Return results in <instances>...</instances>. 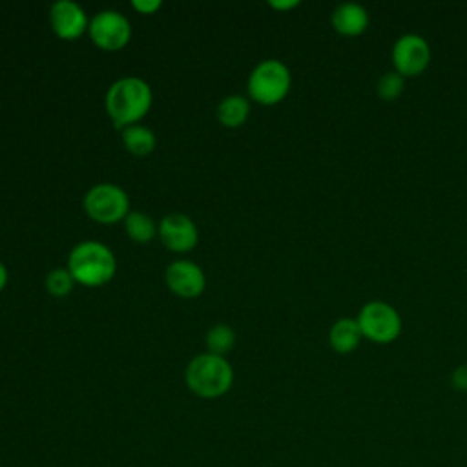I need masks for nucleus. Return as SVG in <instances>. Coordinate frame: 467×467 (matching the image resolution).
<instances>
[{
    "label": "nucleus",
    "mask_w": 467,
    "mask_h": 467,
    "mask_svg": "<svg viewBox=\"0 0 467 467\" xmlns=\"http://www.w3.org/2000/svg\"><path fill=\"white\" fill-rule=\"evenodd\" d=\"M153 102L151 88L139 77H122L106 91V111L117 128L139 124Z\"/></svg>",
    "instance_id": "f257e3e1"
},
{
    "label": "nucleus",
    "mask_w": 467,
    "mask_h": 467,
    "mask_svg": "<svg viewBox=\"0 0 467 467\" xmlns=\"http://www.w3.org/2000/svg\"><path fill=\"white\" fill-rule=\"evenodd\" d=\"M67 270L75 283L84 286H102L113 279L117 272V259L111 248L104 243L82 241L71 248Z\"/></svg>",
    "instance_id": "f03ea898"
},
{
    "label": "nucleus",
    "mask_w": 467,
    "mask_h": 467,
    "mask_svg": "<svg viewBox=\"0 0 467 467\" xmlns=\"http://www.w3.org/2000/svg\"><path fill=\"white\" fill-rule=\"evenodd\" d=\"M186 387L199 398L215 400L224 396L234 385V368L224 356L199 354L190 359L184 372Z\"/></svg>",
    "instance_id": "7ed1b4c3"
},
{
    "label": "nucleus",
    "mask_w": 467,
    "mask_h": 467,
    "mask_svg": "<svg viewBox=\"0 0 467 467\" xmlns=\"http://www.w3.org/2000/svg\"><path fill=\"white\" fill-rule=\"evenodd\" d=\"M292 86V73L288 66L277 58H266L259 62L248 77L250 97L263 104L272 106L281 102Z\"/></svg>",
    "instance_id": "20e7f679"
},
{
    "label": "nucleus",
    "mask_w": 467,
    "mask_h": 467,
    "mask_svg": "<svg viewBox=\"0 0 467 467\" xmlns=\"http://www.w3.org/2000/svg\"><path fill=\"white\" fill-rule=\"evenodd\" d=\"M356 319H358L363 337H367L374 343H390L401 332L400 312L390 303L381 301V299L367 301L359 308Z\"/></svg>",
    "instance_id": "39448f33"
},
{
    "label": "nucleus",
    "mask_w": 467,
    "mask_h": 467,
    "mask_svg": "<svg viewBox=\"0 0 467 467\" xmlns=\"http://www.w3.org/2000/svg\"><path fill=\"white\" fill-rule=\"evenodd\" d=\"M128 193L111 182H100L88 190L84 197L86 213L102 224H115L124 219L130 212Z\"/></svg>",
    "instance_id": "423d86ee"
},
{
    "label": "nucleus",
    "mask_w": 467,
    "mask_h": 467,
    "mask_svg": "<svg viewBox=\"0 0 467 467\" xmlns=\"http://www.w3.org/2000/svg\"><path fill=\"white\" fill-rule=\"evenodd\" d=\"M88 33L97 47L106 51H117L130 42L131 24L120 11L104 9L93 16Z\"/></svg>",
    "instance_id": "0eeeda50"
},
{
    "label": "nucleus",
    "mask_w": 467,
    "mask_h": 467,
    "mask_svg": "<svg viewBox=\"0 0 467 467\" xmlns=\"http://www.w3.org/2000/svg\"><path fill=\"white\" fill-rule=\"evenodd\" d=\"M431 46L418 33H403L392 46V64L403 77L423 73L431 62Z\"/></svg>",
    "instance_id": "6e6552de"
},
{
    "label": "nucleus",
    "mask_w": 467,
    "mask_h": 467,
    "mask_svg": "<svg viewBox=\"0 0 467 467\" xmlns=\"http://www.w3.org/2000/svg\"><path fill=\"white\" fill-rule=\"evenodd\" d=\"M157 234L166 248L171 252H190L197 241L199 232L195 223L184 213H168L161 219Z\"/></svg>",
    "instance_id": "1a4fd4ad"
},
{
    "label": "nucleus",
    "mask_w": 467,
    "mask_h": 467,
    "mask_svg": "<svg viewBox=\"0 0 467 467\" xmlns=\"http://www.w3.org/2000/svg\"><path fill=\"white\" fill-rule=\"evenodd\" d=\"M166 285L168 288L179 296V297H197L202 294L204 286H206V279H204V272L202 268L188 259H179L173 261L168 268H166Z\"/></svg>",
    "instance_id": "9d476101"
},
{
    "label": "nucleus",
    "mask_w": 467,
    "mask_h": 467,
    "mask_svg": "<svg viewBox=\"0 0 467 467\" xmlns=\"http://www.w3.org/2000/svg\"><path fill=\"white\" fill-rule=\"evenodd\" d=\"M49 22L58 38L75 40L88 31L86 11L73 0H58L49 9Z\"/></svg>",
    "instance_id": "9b49d317"
},
{
    "label": "nucleus",
    "mask_w": 467,
    "mask_h": 467,
    "mask_svg": "<svg viewBox=\"0 0 467 467\" xmlns=\"http://www.w3.org/2000/svg\"><path fill=\"white\" fill-rule=\"evenodd\" d=\"M330 20L339 35L358 36L368 27V11L359 2H341L332 11Z\"/></svg>",
    "instance_id": "f8f14e48"
},
{
    "label": "nucleus",
    "mask_w": 467,
    "mask_h": 467,
    "mask_svg": "<svg viewBox=\"0 0 467 467\" xmlns=\"http://www.w3.org/2000/svg\"><path fill=\"white\" fill-rule=\"evenodd\" d=\"M363 334L356 317H339L328 330V343L337 354H350L358 348Z\"/></svg>",
    "instance_id": "ddd939ff"
},
{
    "label": "nucleus",
    "mask_w": 467,
    "mask_h": 467,
    "mask_svg": "<svg viewBox=\"0 0 467 467\" xmlns=\"http://www.w3.org/2000/svg\"><path fill=\"white\" fill-rule=\"evenodd\" d=\"M250 115V102L241 95H228L217 106V117L223 126L237 128L244 124Z\"/></svg>",
    "instance_id": "4468645a"
},
{
    "label": "nucleus",
    "mask_w": 467,
    "mask_h": 467,
    "mask_svg": "<svg viewBox=\"0 0 467 467\" xmlns=\"http://www.w3.org/2000/svg\"><path fill=\"white\" fill-rule=\"evenodd\" d=\"M124 148L133 155H148L155 148V133L142 124H131L122 130Z\"/></svg>",
    "instance_id": "2eb2a0df"
},
{
    "label": "nucleus",
    "mask_w": 467,
    "mask_h": 467,
    "mask_svg": "<svg viewBox=\"0 0 467 467\" xmlns=\"http://www.w3.org/2000/svg\"><path fill=\"white\" fill-rule=\"evenodd\" d=\"M124 226L128 235L137 243H148L157 234V226L153 219L144 212H130L124 217Z\"/></svg>",
    "instance_id": "dca6fc26"
},
{
    "label": "nucleus",
    "mask_w": 467,
    "mask_h": 467,
    "mask_svg": "<svg viewBox=\"0 0 467 467\" xmlns=\"http://www.w3.org/2000/svg\"><path fill=\"white\" fill-rule=\"evenodd\" d=\"M235 345V332L228 325H215L206 332V348L210 354L224 356L228 354Z\"/></svg>",
    "instance_id": "f3484780"
},
{
    "label": "nucleus",
    "mask_w": 467,
    "mask_h": 467,
    "mask_svg": "<svg viewBox=\"0 0 467 467\" xmlns=\"http://www.w3.org/2000/svg\"><path fill=\"white\" fill-rule=\"evenodd\" d=\"M405 88V77L396 69L385 71L376 82V93L383 100H396Z\"/></svg>",
    "instance_id": "a211bd4d"
},
{
    "label": "nucleus",
    "mask_w": 467,
    "mask_h": 467,
    "mask_svg": "<svg viewBox=\"0 0 467 467\" xmlns=\"http://www.w3.org/2000/svg\"><path fill=\"white\" fill-rule=\"evenodd\" d=\"M75 279L67 268H55L46 275V290L55 297H66L73 290Z\"/></svg>",
    "instance_id": "6ab92c4d"
},
{
    "label": "nucleus",
    "mask_w": 467,
    "mask_h": 467,
    "mask_svg": "<svg viewBox=\"0 0 467 467\" xmlns=\"http://www.w3.org/2000/svg\"><path fill=\"white\" fill-rule=\"evenodd\" d=\"M451 383L456 390H467V365H460L452 370Z\"/></svg>",
    "instance_id": "aec40b11"
},
{
    "label": "nucleus",
    "mask_w": 467,
    "mask_h": 467,
    "mask_svg": "<svg viewBox=\"0 0 467 467\" xmlns=\"http://www.w3.org/2000/svg\"><path fill=\"white\" fill-rule=\"evenodd\" d=\"M131 5H133V9H137L139 13L151 15V13H155V11L162 5V2H161V0H133Z\"/></svg>",
    "instance_id": "412c9836"
},
{
    "label": "nucleus",
    "mask_w": 467,
    "mask_h": 467,
    "mask_svg": "<svg viewBox=\"0 0 467 467\" xmlns=\"http://www.w3.org/2000/svg\"><path fill=\"white\" fill-rule=\"evenodd\" d=\"M268 4H270L272 7H275V9H292V7L299 5L297 0H270Z\"/></svg>",
    "instance_id": "4be33fe9"
},
{
    "label": "nucleus",
    "mask_w": 467,
    "mask_h": 467,
    "mask_svg": "<svg viewBox=\"0 0 467 467\" xmlns=\"http://www.w3.org/2000/svg\"><path fill=\"white\" fill-rule=\"evenodd\" d=\"M5 285H7V268L4 263H0V292L4 290Z\"/></svg>",
    "instance_id": "5701e85b"
}]
</instances>
